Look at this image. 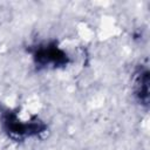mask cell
<instances>
[{
  "label": "cell",
  "instance_id": "obj_1",
  "mask_svg": "<svg viewBox=\"0 0 150 150\" xmlns=\"http://www.w3.org/2000/svg\"><path fill=\"white\" fill-rule=\"evenodd\" d=\"M36 60L41 64H48V63L61 64L66 61V57L64 54L56 47H47L40 49L36 53Z\"/></svg>",
  "mask_w": 150,
  "mask_h": 150
},
{
  "label": "cell",
  "instance_id": "obj_2",
  "mask_svg": "<svg viewBox=\"0 0 150 150\" xmlns=\"http://www.w3.org/2000/svg\"><path fill=\"white\" fill-rule=\"evenodd\" d=\"M135 91L141 102H148L149 97V73L148 70L141 69L135 79Z\"/></svg>",
  "mask_w": 150,
  "mask_h": 150
}]
</instances>
